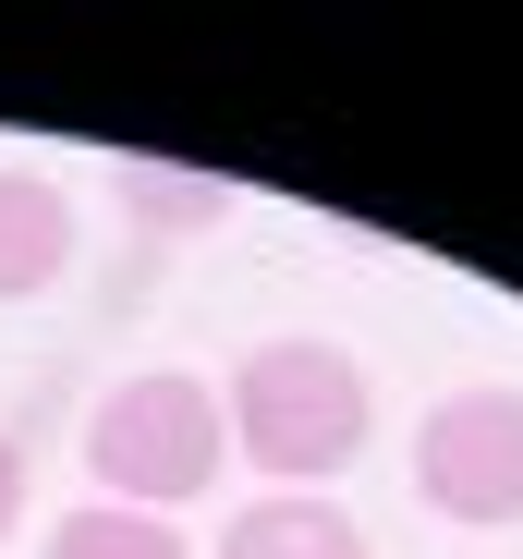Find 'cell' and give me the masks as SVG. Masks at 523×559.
<instances>
[{
    "label": "cell",
    "mask_w": 523,
    "mask_h": 559,
    "mask_svg": "<svg viewBox=\"0 0 523 559\" xmlns=\"http://www.w3.org/2000/svg\"><path fill=\"white\" fill-rule=\"evenodd\" d=\"M366 426H378V402H366V365L341 341H255L243 378H231V438L281 487L329 499V475L366 450Z\"/></svg>",
    "instance_id": "obj_1"
},
{
    "label": "cell",
    "mask_w": 523,
    "mask_h": 559,
    "mask_svg": "<svg viewBox=\"0 0 523 559\" xmlns=\"http://www.w3.org/2000/svg\"><path fill=\"white\" fill-rule=\"evenodd\" d=\"M219 450H231V414H219L207 378H183V365L122 378V390H98V414H85V462H98L110 511H183V499H207Z\"/></svg>",
    "instance_id": "obj_2"
},
{
    "label": "cell",
    "mask_w": 523,
    "mask_h": 559,
    "mask_svg": "<svg viewBox=\"0 0 523 559\" xmlns=\"http://www.w3.org/2000/svg\"><path fill=\"white\" fill-rule=\"evenodd\" d=\"M414 499L439 523H523V390L475 378L414 426Z\"/></svg>",
    "instance_id": "obj_3"
},
{
    "label": "cell",
    "mask_w": 523,
    "mask_h": 559,
    "mask_svg": "<svg viewBox=\"0 0 523 559\" xmlns=\"http://www.w3.org/2000/svg\"><path fill=\"white\" fill-rule=\"evenodd\" d=\"M219 559H366V523L341 499H317V487H281V499H243L231 511Z\"/></svg>",
    "instance_id": "obj_4"
},
{
    "label": "cell",
    "mask_w": 523,
    "mask_h": 559,
    "mask_svg": "<svg viewBox=\"0 0 523 559\" xmlns=\"http://www.w3.org/2000/svg\"><path fill=\"white\" fill-rule=\"evenodd\" d=\"M61 267H73V207H61V182H37V170H0V305L49 293Z\"/></svg>",
    "instance_id": "obj_5"
},
{
    "label": "cell",
    "mask_w": 523,
    "mask_h": 559,
    "mask_svg": "<svg viewBox=\"0 0 523 559\" xmlns=\"http://www.w3.org/2000/svg\"><path fill=\"white\" fill-rule=\"evenodd\" d=\"M49 559H183V523L85 499V511H61V523H49Z\"/></svg>",
    "instance_id": "obj_6"
},
{
    "label": "cell",
    "mask_w": 523,
    "mask_h": 559,
    "mask_svg": "<svg viewBox=\"0 0 523 559\" xmlns=\"http://www.w3.org/2000/svg\"><path fill=\"white\" fill-rule=\"evenodd\" d=\"M122 207H134L146 231H207V219L231 207V182H219V170H158V158H122Z\"/></svg>",
    "instance_id": "obj_7"
},
{
    "label": "cell",
    "mask_w": 523,
    "mask_h": 559,
    "mask_svg": "<svg viewBox=\"0 0 523 559\" xmlns=\"http://www.w3.org/2000/svg\"><path fill=\"white\" fill-rule=\"evenodd\" d=\"M13 523H25V450L0 438V535H13Z\"/></svg>",
    "instance_id": "obj_8"
}]
</instances>
